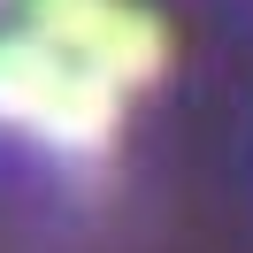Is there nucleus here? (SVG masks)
Returning <instances> with one entry per match:
<instances>
[{"mask_svg":"<svg viewBox=\"0 0 253 253\" xmlns=\"http://www.w3.org/2000/svg\"><path fill=\"white\" fill-rule=\"evenodd\" d=\"M23 31L46 39L62 62L108 77L115 92H138L169 69V31L130 0H23Z\"/></svg>","mask_w":253,"mask_h":253,"instance_id":"1","label":"nucleus"},{"mask_svg":"<svg viewBox=\"0 0 253 253\" xmlns=\"http://www.w3.org/2000/svg\"><path fill=\"white\" fill-rule=\"evenodd\" d=\"M69 62L31 31H0V130H39V115L54 108Z\"/></svg>","mask_w":253,"mask_h":253,"instance_id":"2","label":"nucleus"},{"mask_svg":"<svg viewBox=\"0 0 253 253\" xmlns=\"http://www.w3.org/2000/svg\"><path fill=\"white\" fill-rule=\"evenodd\" d=\"M115 115H123V92H115L108 77H92V69L69 62L54 108L39 115V138H46L54 154H100V146L115 138Z\"/></svg>","mask_w":253,"mask_h":253,"instance_id":"3","label":"nucleus"}]
</instances>
